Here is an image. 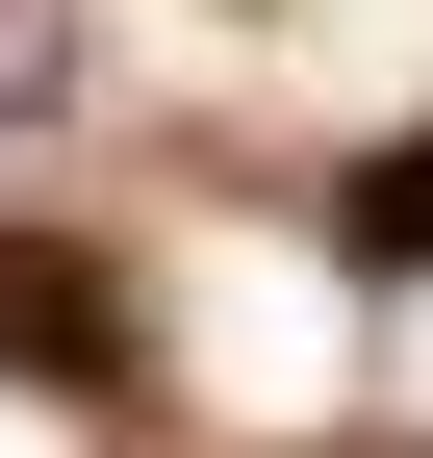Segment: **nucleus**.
<instances>
[{
    "label": "nucleus",
    "mask_w": 433,
    "mask_h": 458,
    "mask_svg": "<svg viewBox=\"0 0 433 458\" xmlns=\"http://www.w3.org/2000/svg\"><path fill=\"white\" fill-rule=\"evenodd\" d=\"M0 382H128V280L77 229H0Z\"/></svg>",
    "instance_id": "f257e3e1"
},
{
    "label": "nucleus",
    "mask_w": 433,
    "mask_h": 458,
    "mask_svg": "<svg viewBox=\"0 0 433 458\" xmlns=\"http://www.w3.org/2000/svg\"><path fill=\"white\" fill-rule=\"evenodd\" d=\"M332 255L357 280H433V153H357V179H332Z\"/></svg>",
    "instance_id": "f03ea898"
},
{
    "label": "nucleus",
    "mask_w": 433,
    "mask_h": 458,
    "mask_svg": "<svg viewBox=\"0 0 433 458\" xmlns=\"http://www.w3.org/2000/svg\"><path fill=\"white\" fill-rule=\"evenodd\" d=\"M51 77H77V51H51V0H0V128H26Z\"/></svg>",
    "instance_id": "7ed1b4c3"
}]
</instances>
